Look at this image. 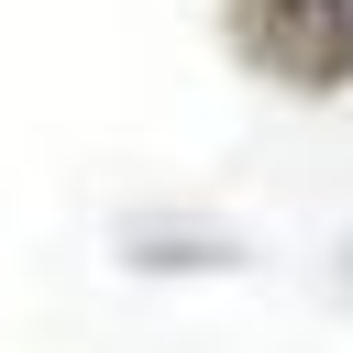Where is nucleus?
<instances>
[{"instance_id":"1","label":"nucleus","mask_w":353,"mask_h":353,"mask_svg":"<svg viewBox=\"0 0 353 353\" xmlns=\"http://www.w3.org/2000/svg\"><path fill=\"white\" fill-rule=\"evenodd\" d=\"M221 44L243 77L287 88V99L353 88V0H221Z\"/></svg>"}]
</instances>
